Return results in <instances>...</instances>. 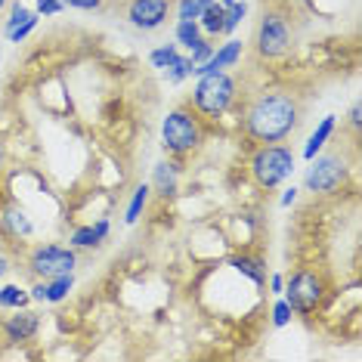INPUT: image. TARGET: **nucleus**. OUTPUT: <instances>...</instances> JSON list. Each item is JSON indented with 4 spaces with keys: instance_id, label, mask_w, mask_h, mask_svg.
I'll list each match as a JSON object with an SVG mask.
<instances>
[{
    "instance_id": "f257e3e1",
    "label": "nucleus",
    "mask_w": 362,
    "mask_h": 362,
    "mask_svg": "<svg viewBox=\"0 0 362 362\" xmlns=\"http://www.w3.org/2000/svg\"><path fill=\"white\" fill-rule=\"evenodd\" d=\"M303 121V103L291 90H260L245 109V134L254 143H285L298 134Z\"/></svg>"
},
{
    "instance_id": "f03ea898",
    "label": "nucleus",
    "mask_w": 362,
    "mask_h": 362,
    "mask_svg": "<svg viewBox=\"0 0 362 362\" xmlns=\"http://www.w3.org/2000/svg\"><path fill=\"white\" fill-rule=\"evenodd\" d=\"M204 143V127L202 118L195 115L189 105H180V109H170L168 118L161 121V146L168 155L174 158H186V155L199 152Z\"/></svg>"
},
{
    "instance_id": "7ed1b4c3",
    "label": "nucleus",
    "mask_w": 362,
    "mask_h": 362,
    "mask_svg": "<svg viewBox=\"0 0 362 362\" xmlns=\"http://www.w3.org/2000/svg\"><path fill=\"white\" fill-rule=\"evenodd\" d=\"M235 96H238V84L229 71H208L195 84L189 109L195 115H202V118H220V115H226L233 109Z\"/></svg>"
},
{
    "instance_id": "20e7f679",
    "label": "nucleus",
    "mask_w": 362,
    "mask_h": 362,
    "mask_svg": "<svg viewBox=\"0 0 362 362\" xmlns=\"http://www.w3.org/2000/svg\"><path fill=\"white\" fill-rule=\"evenodd\" d=\"M298 168V155L288 149L285 143H267V146H257V152L251 155V180L257 183L260 189H276L282 186L288 177L294 174Z\"/></svg>"
},
{
    "instance_id": "39448f33",
    "label": "nucleus",
    "mask_w": 362,
    "mask_h": 362,
    "mask_svg": "<svg viewBox=\"0 0 362 362\" xmlns=\"http://www.w3.org/2000/svg\"><path fill=\"white\" fill-rule=\"evenodd\" d=\"M282 294H285L288 307H291L294 313L310 316L325 298V279L319 273H313V269H298V273H291L285 279Z\"/></svg>"
},
{
    "instance_id": "423d86ee",
    "label": "nucleus",
    "mask_w": 362,
    "mask_h": 362,
    "mask_svg": "<svg viewBox=\"0 0 362 362\" xmlns=\"http://www.w3.org/2000/svg\"><path fill=\"white\" fill-rule=\"evenodd\" d=\"M254 50L260 59H282L291 50V25L279 10H267L254 35Z\"/></svg>"
},
{
    "instance_id": "0eeeda50",
    "label": "nucleus",
    "mask_w": 362,
    "mask_h": 362,
    "mask_svg": "<svg viewBox=\"0 0 362 362\" xmlns=\"http://www.w3.org/2000/svg\"><path fill=\"white\" fill-rule=\"evenodd\" d=\"M347 161L344 155H316L307 168V177H303V186L307 192H316V195H334L337 189L347 183Z\"/></svg>"
},
{
    "instance_id": "6e6552de",
    "label": "nucleus",
    "mask_w": 362,
    "mask_h": 362,
    "mask_svg": "<svg viewBox=\"0 0 362 362\" xmlns=\"http://www.w3.org/2000/svg\"><path fill=\"white\" fill-rule=\"evenodd\" d=\"M78 267V254L75 248L65 245H37L28 254V269L35 279H56V276H69Z\"/></svg>"
},
{
    "instance_id": "1a4fd4ad",
    "label": "nucleus",
    "mask_w": 362,
    "mask_h": 362,
    "mask_svg": "<svg viewBox=\"0 0 362 362\" xmlns=\"http://www.w3.org/2000/svg\"><path fill=\"white\" fill-rule=\"evenodd\" d=\"M174 0H127L124 16L136 31H155L168 22Z\"/></svg>"
},
{
    "instance_id": "9d476101",
    "label": "nucleus",
    "mask_w": 362,
    "mask_h": 362,
    "mask_svg": "<svg viewBox=\"0 0 362 362\" xmlns=\"http://www.w3.org/2000/svg\"><path fill=\"white\" fill-rule=\"evenodd\" d=\"M0 233H4L10 242H25V238L35 235V223H31L28 211L22 204H4L0 208Z\"/></svg>"
},
{
    "instance_id": "9b49d317",
    "label": "nucleus",
    "mask_w": 362,
    "mask_h": 362,
    "mask_svg": "<svg viewBox=\"0 0 362 362\" xmlns=\"http://www.w3.org/2000/svg\"><path fill=\"white\" fill-rule=\"evenodd\" d=\"M242 53H245L242 40H226V44L220 47V50H214L202 65H192L189 78H202V75H208V71H226V69H233V65H238V59H242Z\"/></svg>"
},
{
    "instance_id": "f8f14e48",
    "label": "nucleus",
    "mask_w": 362,
    "mask_h": 362,
    "mask_svg": "<svg viewBox=\"0 0 362 362\" xmlns=\"http://www.w3.org/2000/svg\"><path fill=\"white\" fill-rule=\"evenodd\" d=\"M37 332H40V316L35 310H25V307H19L4 322V334H6V341H10V344H25Z\"/></svg>"
},
{
    "instance_id": "ddd939ff",
    "label": "nucleus",
    "mask_w": 362,
    "mask_h": 362,
    "mask_svg": "<svg viewBox=\"0 0 362 362\" xmlns=\"http://www.w3.org/2000/svg\"><path fill=\"white\" fill-rule=\"evenodd\" d=\"M75 288V276H56V279H37L31 288V298L35 300H47V303H62Z\"/></svg>"
},
{
    "instance_id": "4468645a",
    "label": "nucleus",
    "mask_w": 362,
    "mask_h": 362,
    "mask_svg": "<svg viewBox=\"0 0 362 362\" xmlns=\"http://www.w3.org/2000/svg\"><path fill=\"white\" fill-rule=\"evenodd\" d=\"M152 189L161 195V199H170V195L180 192V164L177 161H158L152 170Z\"/></svg>"
},
{
    "instance_id": "2eb2a0df",
    "label": "nucleus",
    "mask_w": 362,
    "mask_h": 362,
    "mask_svg": "<svg viewBox=\"0 0 362 362\" xmlns=\"http://www.w3.org/2000/svg\"><path fill=\"white\" fill-rule=\"evenodd\" d=\"M105 235H109V220H96L93 226H78L71 233L69 245L71 248H100L105 242Z\"/></svg>"
},
{
    "instance_id": "dca6fc26",
    "label": "nucleus",
    "mask_w": 362,
    "mask_h": 362,
    "mask_svg": "<svg viewBox=\"0 0 362 362\" xmlns=\"http://www.w3.org/2000/svg\"><path fill=\"white\" fill-rule=\"evenodd\" d=\"M334 124H337L334 115H325V118L319 121V127L313 130V136L307 139V146H303V158L313 161L319 152L325 149V143H328V139H332V134H334Z\"/></svg>"
},
{
    "instance_id": "f3484780",
    "label": "nucleus",
    "mask_w": 362,
    "mask_h": 362,
    "mask_svg": "<svg viewBox=\"0 0 362 362\" xmlns=\"http://www.w3.org/2000/svg\"><path fill=\"white\" fill-rule=\"evenodd\" d=\"M229 267L235 269V273H242L245 279H251L254 285H267V267H263V263L257 260V257H233L229 260Z\"/></svg>"
},
{
    "instance_id": "a211bd4d",
    "label": "nucleus",
    "mask_w": 362,
    "mask_h": 362,
    "mask_svg": "<svg viewBox=\"0 0 362 362\" xmlns=\"http://www.w3.org/2000/svg\"><path fill=\"white\" fill-rule=\"evenodd\" d=\"M31 294L25 291V288H19L16 282L10 285H0V307L4 310H19V307H28Z\"/></svg>"
},
{
    "instance_id": "6ab92c4d",
    "label": "nucleus",
    "mask_w": 362,
    "mask_h": 362,
    "mask_svg": "<svg viewBox=\"0 0 362 362\" xmlns=\"http://www.w3.org/2000/svg\"><path fill=\"white\" fill-rule=\"evenodd\" d=\"M177 44L180 47H186V50H192L195 44L202 40V25H199V19H177Z\"/></svg>"
},
{
    "instance_id": "aec40b11",
    "label": "nucleus",
    "mask_w": 362,
    "mask_h": 362,
    "mask_svg": "<svg viewBox=\"0 0 362 362\" xmlns=\"http://www.w3.org/2000/svg\"><path fill=\"white\" fill-rule=\"evenodd\" d=\"M199 25H202V31H208V35H223V6H220L217 0L202 10Z\"/></svg>"
},
{
    "instance_id": "412c9836",
    "label": "nucleus",
    "mask_w": 362,
    "mask_h": 362,
    "mask_svg": "<svg viewBox=\"0 0 362 362\" xmlns=\"http://www.w3.org/2000/svg\"><path fill=\"white\" fill-rule=\"evenodd\" d=\"M149 195H152V186H146V183L134 189V199H130V204H127L124 223H136L139 214H143V211H146V204H149Z\"/></svg>"
},
{
    "instance_id": "4be33fe9",
    "label": "nucleus",
    "mask_w": 362,
    "mask_h": 362,
    "mask_svg": "<svg viewBox=\"0 0 362 362\" xmlns=\"http://www.w3.org/2000/svg\"><path fill=\"white\" fill-rule=\"evenodd\" d=\"M245 16H248V4H245V0H235L233 6H223V35H233V31L242 25Z\"/></svg>"
},
{
    "instance_id": "5701e85b",
    "label": "nucleus",
    "mask_w": 362,
    "mask_h": 362,
    "mask_svg": "<svg viewBox=\"0 0 362 362\" xmlns=\"http://www.w3.org/2000/svg\"><path fill=\"white\" fill-rule=\"evenodd\" d=\"M164 71H168L170 84H183V81L189 78V71H192V62H189V56H177V59L170 62Z\"/></svg>"
},
{
    "instance_id": "b1692460",
    "label": "nucleus",
    "mask_w": 362,
    "mask_h": 362,
    "mask_svg": "<svg viewBox=\"0 0 362 362\" xmlns=\"http://www.w3.org/2000/svg\"><path fill=\"white\" fill-rule=\"evenodd\" d=\"M177 56H180V53H177V44H164V47H158V50H152V53H149V62L155 65V69H161V71H164L170 62L177 59Z\"/></svg>"
},
{
    "instance_id": "393cba45",
    "label": "nucleus",
    "mask_w": 362,
    "mask_h": 362,
    "mask_svg": "<svg viewBox=\"0 0 362 362\" xmlns=\"http://www.w3.org/2000/svg\"><path fill=\"white\" fill-rule=\"evenodd\" d=\"M28 16H31V10H28V6H22V4H19V0H13V4H10V19H6V25H4V31H6V35H10V31H13V28H19V25H22V22H25V19H28Z\"/></svg>"
},
{
    "instance_id": "a878e982",
    "label": "nucleus",
    "mask_w": 362,
    "mask_h": 362,
    "mask_svg": "<svg viewBox=\"0 0 362 362\" xmlns=\"http://www.w3.org/2000/svg\"><path fill=\"white\" fill-rule=\"evenodd\" d=\"M37 19H40V16H37V13H31L28 19H25V22H22V25H19V28H13L10 35H6V40H10V44H22V40H25V37L31 35V31L37 28Z\"/></svg>"
},
{
    "instance_id": "bb28decb",
    "label": "nucleus",
    "mask_w": 362,
    "mask_h": 362,
    "mask_svg": "<svg viewBox=\"0 0 362 362\" xmlns=\"http://www.w3.org/2000/svg\"><path fill=\"white\" fill-rule=\"evenodd\" d=\"M291 316H294V310L288 307L285 298H279V300L273 303V325H276V328H285L288 322H291Z\"/></svg>"
},
{
    "instance_id": "cd10ccee",
    "label": "nucleus",
    "mask_w": 362,
    "mask_h": 362,
    "mask_svg": "<svg viewBox=\"0 0 362 362\" xmlns=\"http://www.w3.org/2000/svg\"><path fill=\"white\" fill-rule=\"evenodd\" d=\"M202 0H180V10H177V19H199L202 16Z\"/></svg>"
},
{
    "instance_id": "c85d7f7f",
    "label": "nucleus",
    "mask_w": 362,
    "mask_h": 362,
    "mask_svg": "<svg viewBox=\"0 0 362 362\" xmlns=\"http://www.w3.org/2000/svg\"><path fill=\"white\" fill-rule=\"evenodd\" d=\"M214 53V44H208V40H199V44H195L192 47V50H189V62H192V65H202L204 59H208V56Z\"/></svg>"
},
{
    "instance_id": "c756f323",
    "label": "nucleus",
    "mask_w": 362,
    "mask_h": 362,
    "mask_svg": "<svg viewBox=\"0 0 362 362\" xmlns=\"http://www.w3.org/2000/svg\"><path fill=\"white\" fill-rule=\"evenodd\" d=\"M37 16H59L62 13V0H37Z\"/></svg>"
},
{
    "instance_id": "7c9ffc66",
    "label": "nucleus",
    "mask_w": 362,
    "mask_h": 362,
    "mask_svg": "<svg viewBox=\"0 0 362 362\" xmlns=\"http://www.w3.org/2000/svg\"><path fill=\"white\" fill-rule=\"evenodd\" d=\"M62 6H71V10H84V13H93L103 6V0H62Z\"/></svg>"
},
{
    "instance_id": "2f4dec72",
    "label": "nucleus",
    "mask_w": 362,
    "mask_h": 362,
    "mask_svg": "<svg viewBox=\"0 0 362 362\" xmlns=\"http://www.w3.org/2000/svg\"><path fill=\"white\" fill-rule=\"evenodd\" d=\"M298 192H300V189L288 186V189H285V195H282V208H291V204L298 202Z\"/></svg>"
},
{
    "instance_id": "473e14b6",
    "label": "nucleus",
    "mask_w": 362,
    "mask_h": 362,
    "mask_svg": "<svg viewBox=\"0 0 362 362\" xmlns=\"http://www.w3.org/2000/svg\"><path fill=\"white\" fill-rule=\"evenodd\" d=\"M269 288H273V294H282V288H285V276H282V273H276L273 279H269Z\"/></svg>"
},
{
    "instance_id": "72a5a7b5",
    "label": "nucleus",
    "mask_w": 362,
    "mask_h": 362,
    "mask_svg": "<svg viewBox=\"0 0 362 362\" xmlns=\"http://www.w3.org/2000/svg\"><path fill=\"white\" fill-rule=\"evenodd\" d=\"M359 115H362V112H359V103H356V105H353V109H350V124H353V130H356V127L362 124V118H359Z\"/></svg>"
},
{
    "instance_id": "f704fd0d",
    "label": "nucleus",
    "mask_w": 362,
    "mask_h": 362,
    "mask_svg": "<svg viewBox=\"0 0 362 362\" xmlns=\"http://www.w3.org/2000/svg\"><path fill=\"white\" fill-rule=\"evenodd\" d=\"M4 164H6V155H4V143H0V177H4Z\"/></svg>"
},
{
    "instance_id": "c9c22d12",
    "label": "nucleus",
    "mask_w": 362,
    "mask_h": 362,
    "mask_svg": "<svg viewBox=\"0 0 362 362\" xmlns=\"http://www.w3.org/2000/svg\"><path fill=\"white\" fill-rule=\"evenodd\" d=\"M10 4H13V0H0V16H4L6 10H10Z\"/></svg>"
},
{
    "instance_id": "e433bc0d",
    "label": "nucleus",
    "mask_w": 362,
    "mask_h": 362,
    "mask_svg": "<svg viewBox=\"0 0 362 362\" xmlns=\"http://www.w3.org/2000/svg\"><path fill=\"white\" fill-rule=\"evenodd\" d=\"M6 269H10V267H6V260H4V257H0V276H4V273H6Z\"/></svg>"
},
{
    "instance_id": "4c0bfd02",
    "label": "nucleus",
    "mask_w": 362,
    "mask_h": 362,
    "mask_svg": "<svg viewBox=\"0 0 362 362\" xmlns=\"http://www.w3.org/2000/svg\"><path fill=\"white\" fill-rule=\"evenodd\" d=\"M217 4H220V6H233L235 0H217Z\"/></svg>"
}]
</instances>
